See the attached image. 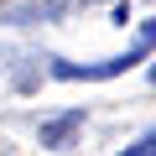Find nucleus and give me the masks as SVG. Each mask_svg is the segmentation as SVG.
<instances>
[{"mask_svg":"<svg viewBox=\"0 0 156 156\" xmlns=\"http://www.w3.org/2000/svg\"><path fill=\"white\" fill-rule=\"evenodd\" d=\"M146 52H156V21H146L140 31H135V47L130 52H120V57H104V62H62V57H52V78H68V83H78V78H120V73H130Z\"/></svg>","mask_w":156,"mask_h":156,"instance_id":"obj_1","label":"nucleus"},{"mask_svg":"<svg viewBox=\"0 0 156 156\" xmlns=\"http://www.w3.org/2000/svg\"><path fill=\"white\" fill-rule=\"evenodd\" d=\"M78 125H83V109H68V115L47 120V125H42V146H47V151H62V146L78 135Z\"/></svg>","mask_w":156,"mask_h":156,"instance_id":"obj_2","label":"nucleus"},{"mask_svg":"<svg viewBox=\"0 0 156 156\" xmlns=\"http://www.w3.org/2000/svg\"><path fill=\"white\" fill-rule=\"evenodd\" d=\"M120 156H156V130H146V135H140L135 146H125Z\"/></svg>","mask_w":156,"mask_h":156,"instance_id":"obj_3","label":"nucleus"}]
</instances>
